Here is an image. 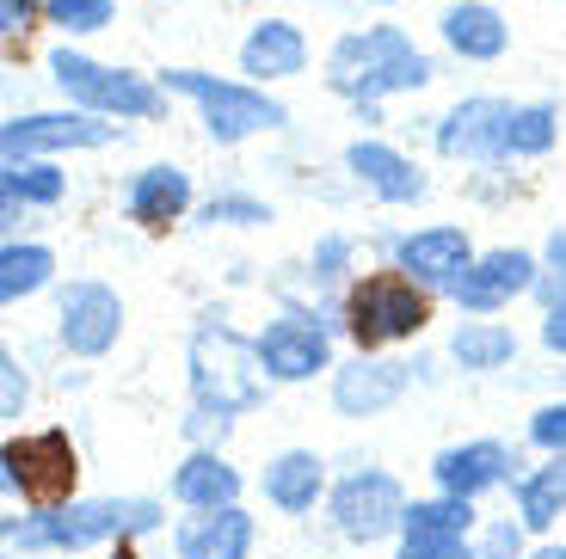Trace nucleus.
<instances>
[{"mask_svg": "<svg viewBox=\"0 0 566 559\" xmlns=\"http://www.w3.org/2000/svg\"><path fill=\"white\" fill-rule=\"evenodd\" d=\"M326 81H333V93L357 98V105H376V98H388V93H412V86H424L431 81V62L412 50L407 31L376 25V31H352V38L333 43Z\"/></svg>", "mask_w": 566, "mask_h": 559, "instance_id": "f257e3e1", "label": "nucleus"}, {"mask_svg": "<svg viewBox=\"0 0 566 559\" xmlns=\"http://www.w3.org/2000/svg\"><path fill=\"white\" fill-rule=\"evenodd\" d=\"M259 345H247L241 333H228V326H198L191 338V388H198L203 412H253L265 400V381H259Z\"/></svg>", "mask_w": 566, "mask_h": 559, "instance_id": "f03ea898", "label": "nucleus"}, {"mask_svg": "<svg viewBox=\"0 0 566 559\" xmlns=\"http://www.w3.org/2000/svg\"><path fill=\"white\" fill-rule=\"evenodd\" d=\"M431 320V295L407 277V271H369L352 295H345V326H352L357 350H382L400 338L424 333Z\"/></svg>", "mask_w": 566, "mask_h": 559, "instance_id": "7ed1b4c3", "label": "nucleus"}, {"mask_svg": "<svg viewBox=\"0 0 566 559\" xmlns=\"http://www.w3.org/2000/svg\"><path fill=\"white\" fill-rule=\"evenodd\" d=\"M167 86H179L185 98L203 105V124H210L216 141H241V136H259V129H283V105L253 86H234V81H216V74H198V68H172Z\"/></svg>", "mask_w": 566, "mask_h": 559, "instance_id": "20e7f679", "label": "nucleus"}, {"mask_svg": "<svg viewBox=\"0 0 566 559\" xmlns=\"http://www.w3.org/2000/svg\"><path fill=\"white\" fill-rule=\"evenodd\" d=\"M160 523V510L148 498H99V504H74V510H56L43 523H25L13 529V541L25 547H86V541H124L129 529H148Z\"/></svg>", "mask_w": 566, "mask_h": 559, "instance_id": "39448f33", "label": "nucleus"}, {"mask_svg": "<svg viewBox=\"0 0 566 559\" xmlns=\"http://www.w3.org/2000/svg\"><path fill=\"white\" fill-rule=\"evenodd\" d=\"M74 474H81V462H74L69 431H31L7 443V486L38 510H62L74 492Z\"/></svg>", "mask_w": 566, "mask_h": 559, "instance_id": "423d86ee", "label": "nucleus"}, {"mask_svg": "<svg viewBox=\"0 0 566 559\" xmlns=\"http://www.w3.org/2000/svg\"><path fill=\"white\" fill-rule=\"evenodd\" d=\"M50 68H56V86H62V93L81 98V105H93V112L160 117V93L142 81V74H129V68H105V62L74 56V50H56V56H50Z\"/></svg>", "mask_w": 566, "mask_h": 559, "instance_id": "0eeeda50", "label": "nucleus"}, {"mask_svg": "<svg viewBox=\"0 0 566 559\" xmlns=\"http://www.w3.org/2000/svg\"><path fill=\"white\" fill-rule=\"evenodd\" d=\"M333 517H339L345 541H382L388 529H400L407 498H400V486L388 474L364 467V474H352L339 492H333Z\"/></svg>", "mask_w": 566, "mask_h": 559, "instance_id": "6e6552de", "label": "nucleus"}, {"mask_svg": "<svg viewBox=\"0 0 566 559\" xmlns=\"http://www.w3.org/2000/svg\"><path fill=\"white\" fill-rule=\"evenodd\" d=\"M407 541H400V559H474L468 553V529H474V510L468 498H438V504H412L400 517Z\"/></svg>", "mask_w": 566, "mask_h": 559, "instance_id": "1a4fd4ad", "label": "nucleus"}, {"mask_svg": "<svg viewBox=\"0 0 566 559\" xmlns=\"http://www.w3.org/2000/svg\"><path fill=\"white\" fill-rule=\"evenodd\" d=\"M117 326H124V302L105 283H69L62 295V345L74 357H105L117 345Z\"/></svg>", "mask_w": 566, "mask_h": 559, "instance_id": "9d476101", "label": "nucleus"}, {"mask_svg": "<svg viewBox=\"0 0 566 559\" xmlns=\"http://www.w3.org/2000/svg\"><path fill=\"white\" fill-rule=\"evenodd\" d=\"M438 148L450 160H505L511 155V105L499 98H468L443 117Z\"/></svg>", "mask_w": 566, "mask_h": 559, "instance_id": "9b49d317", "label": "nucleus"}, {"mask_svg": "<svg viewBox=\"0 0 566 559\" xmlns=\"http://www.w3.org/2000/svg\"><path fill=\"white\" fill-rule=\"evenodd\" d=\"M450 289H455V302H462V308L493 314V308H505L511 295L536 289V259H530V252H511V246L505 252H486L481 265H468Z\"/></svg>", "mask_w": 566, "mask_h": 559, "instance_id": "f8f14e48", "label": "nucleus"}, {"mask_svg": "<svg viewBox=\"0 0 566 559\" xmlns=\"http://www.w3.org/2000/svg\"><path fill=\"white\" fill-rule=\"evenodd\" d=\"M105 141H112V129L93 124V117H13V124L0 129L7 160L43 155V148H105Z\"/></svg>", "mask_w": 566, "mask_h": 559, "instance_id": "ddd939ff", "label": "nucleus"}, {"mask_svg": "<svg viewBox=\"0 0 566 559\" xmlns=\"http://www.w3.org/2000/svg\"><path fill=\"white\" fill-rule=\"evenodd\" d=\"M259 357H265V376L308 381L314 369H326V333L308 320H271L259 338Z\"/></svg>", "mask_w": 566, "mask_h": 559, "instance_id": "4468645a", "label": "nucleus"}, {"mask_svg": "<svg viewBox=\"0 0 566 559\" xmlns=\"http://www.w3.org/2000/svg\"><path fill=\"white\" fill-rule=\"evenodd\" d=\"M247 553H253V517L241 504L203 510L179 529V559H247Z\"/></svg>", "mask_w": 566, "mask_h": 559, "instance_id": "2eb2a0df", "label": "nucleus"}, {"mask_svg": "<svg viewBox=\"0 0 566 559\" xmlns=\"http://www.w3.org/2000/svg\"><path fill=\"white\" fill-rule=\"evenodd\" d=\"M400 393H407V369L400 363H352L333 381V405H339L345 419H369V412L395 405Z\"/></svg>", "mask_w": 566, "mask_h": 559, "instance_id": "dca6fc26", "label": "nucleus"}, {"mask_svg": "<svg viewBox=\"0 0 566 559\" xmlns=\"http://www.w3.org/2000/svg\"><path fill=\"white\" fill-rule=\"evenodd\" d=\"M345 167H352L369 191L382 197V203H419V197H424L419 167H407V160H400L395 148H382V141H352Z\"/></svg>", "mask_w": 566, "mask_h": 559, "instance_id": "f3484780", "label": "nucleus"}, {"mask_svg": "<svg viewBox=\"0 0 566 559\" xmlns=\"http://www.w3.org/2000/svg\"><path fill=\"white\" fill-rule=\"evenodd\" d=\"M505 474H511V455L499 443H462L438 455V486L455 492V498H474V492L499 486Z\"/></svg>", "mask_w": 566, "mask_h": 559, "instance_id": "a211bd4d", "label": "nucleus"}, {"mask_svg": "<svg viewBox=\"0 0 566 559\" xmlns=\"http://www.w3.org/2000/svg\"><path fill=\"white\" fill-rule=\"evenodd\" d=\"M400 265L424 283H455L468 271V234L462 228H424V234L400 240Z\"/></svg>", "mask_w": 566, "mask_h": 559, "instance_id": "6ab92c4d", "label": "nucleus"}, {"mask_svg": "<svg viewBox=\"0 0 566 559\" xmlns=\"http://www.w3.org/2000/svg\"><path fill=\"white\" fill-rule=\"evenodd\" d=\"M185 203H191V179H185L179 167H148L136 184H129V222H142V228L179 222Z\"/></svg>", "mask_w": 566, "mask_h": 559, "instance_id": "aec40b11", "label": "nucleus"}, {"mask_svg": "<svg viewBox=\"0 0 566 559\" xmlns=\"http://www.w3.org/2000/svg\"><path fill=\"white\" fill-rule=\"evenodd\" d=\"M302 62H308V43H302L296 25H283V19H265V25L247 38L241 50V68L259 74V81H283V74H302Z\"/></svg>", "mask_w": 566, "mask_h": 559, "instance_id": "412c9836", "label": "nucleus"}, {"mask_svg": "<svg viewBox=\"0 0 566 559\" xmlns=\"http://www.w3.org/2000/svg\"><path fill=\"white\" fill-rule=\"evenodd\" d=\"M443 38H450L455 56L493 62L499 50H505V19H499L493 7H481V0H462V7H450V13H443Z\"/></svg>", "mask_w": 566, "mask_h": 559, "instance_id": "4be33fe9", "label": "nucleus"}, {"mask_svg": "<svg viewBox=\"0 0 566 559\" xmlns=\"http://www.w3.org/2000/svg\"><path fill=\"white\" fill-rule=\"evenodd\" d=\"M172 492H179V504H191V510H222V504L241 498V474H234L222 455H191V462L179 467V479H172Z\"/></svg>", "mask_w": 566, "mask_h": 559, "instance_id": "5701e85b", "label": "nucleus"}, {"mask_svg": "<svg viewBox=\"0 0 566 559\" xmlns=\"http://www.w3.org/2000/svg\"><path fill=\"white\" fill-rule=\"evenodd\" d=\"M265 498L277 510H314V498H321V455H308V449L277 455L265 467Z\"/></svg>", "mask_w": 566, "mask_h": 559, "instance_id": "b1692460", "label": "nucleus"}, {"mask_svg": "<svg viewBox=\"0 0 566 559\" xmlns=\"http://www.w3.org/2000/svg\"><path fill=\"white\" fill-rule=\"evenodd\" d=\"M517 510H524V529H548L554 517L566 510V449L554 455L542 474L524 479V492H517Z\"/></svg>", "mask_w": 566, "mask_h": 559, "instance_id": "393cba45", "label": "nucleus"}, {"mask_svg": "<svg viewBox=\"0 0 566 559\" xmlns=\"http://www.w3.org/2000/svg\"><path fill=\"white\" fill-rule=\"evenodd\" d=\"M450 357L462 369H499V363L517 357V338H511L505 326H493V320H474V326H462V333L450 338Z\"/></svg>", "mask_w": 566, "mask_h": 559, "instance_id": "a878e982", "label": "nucleus"}, {"mask_svg": "<svg viewBox=\"0 0 566 559\" xmlns=\"http://www.w3.org/2000/svg\"><path fill=\"white\" fill-rule=\"evenodd\" d=\"M50 271H56L50 246H7L0 252V295L7 302H25V295H38L50 283Z\"/></svg>", "mask_w": 566, "mask_h": 559, "instance_id": "bb28decb", "label": "nucleus"}, {"mask_svg": "<svg viewBox=\"0 0 566 559\" xmlns=\"http://www.w3.org/2000/svg\"><path fill=\"white\" fill-rule=\"evenodd\" d=\"M548 148H554V112L548 105L511 112V155H548Z\"/></svg>", "mask_w": 566, "mask_h": 559, "instance_id": "cd10ccee", "label": "nucleus"}, {"mask_svg": "<svg viewBox=\"0 0 566 559\" xmlns=\"http://www.w3.org/2000/svg\"><path fill=\"white\" fill-rule=\"evenodd\" d=\"M56 203L62 197V172L50 167H19V160H7V203Z\"/></svg>", "mask_w": 566, "mask_h": 559, "instance_id": "c85d7f7f", "label": "nucleus"}, {"mask_svg": "<svg viewBox=\"0 0 566 559\" xmlns=\"http://www.w3.org/2000/svg\"><path fill=\"white\" fill-rule=\"evenodd\" d=\"M43 13L62 31H105L112 25V0H43Z\"/></svg>", "mask_w": 566, "mask_h": 559, "instance_id": "c756f323", "label": "nucleus"}, {"mask_svg": "<svg viewBox=\"0 0 566 559\" xmlns=\"http://www.w3.org/2000/svg\"><path fill=\"white\" fill-rule=\"evenodd\" d=\"M203 222H228V228H259L271 222L265 203H253V197H216L210 210H203Z\"/></svg>", "mask_w": 566, "mask_h": 559, "instance_id": "7c9ffc66", "label": "nucleus"}, {"mask_svg": "<svg viewBox=\"0 0 566 559\" xmlns=\"http://www.w3.org/2000/svg\"><path fill=\"white\" fill-rule=\"evenodd\" d=\"M530 436H536L542 449H554V455H560V449H566V405H542L536 424H530Z\"/></svg>", "mask_w": 566, "mask_h": 559, "instance_id": "2f4dec72", "label": "nucleus"}, {"mask_svg": "<svg viewBox=\"0 0 566 559\" xmlns=\"http://www.w3.org/2000/svg\"><path fill=\"white\" fill-rule=\"evenodd\" d=\"M0 376H7V393H0V412H7V419H19V405H25V376H19V363H13V357L0 363Z\"/></svg>", "mask_w": 566, "mask_h": 559, "instance_id": "473e14b6", "label": "nucleus"}, {"mask_svg": "<svg viewBox=\"0 0 566 559\" xmlns=\"http://www.w3.org/2000/svg\"><path fill=\"white\" fill-rule=\"evenodd\" d=\"M542 345H548V350H560V357H566V295L548 308V320H542Z\"/></svg>", "mask_w": 566, "mask_h": 559, "instance_id": "72a5a7b5", "label": "nucleus"}, {"mask_svg": "<svg viewBox=\"0 0 566 559\" xmlns=\"http://www.w3.org/2000/svg\"><path fill=\"white\" fill-rule=\"evenodd\" d=\"M31 13H38V0H7V13H0V25L13 31V38H25V31H31Z\"/></svg>", "mask_w": 566, "mask_h": 559, "instance_id": "f704fd0d", "label": "nucleus"}, {"mask_svg": "<svg viewBox=\"0 0 566 559\" xmlns=\"http://www.w3.org/2000/svg\"><path fill=\"white\" fill-rule=\"evenodd\" d=\"M486 559H517V529H493V541H486Z\"/></svg>", "mask_w": 566, "mask_h": 559, "instance_id": "c9c22d12", "label": "nucleus"}, {"mask_svg": "<svg viewBox=\"0 0 566 559\" xmlns=\"http://www.w3.org/2000/svg\"><path fill=\"white\" fill-rule=\"evenodd\" d=\"M548 259H554V271H566V234L548 240Z\"/></svg>", "mask_w": 566, "mask_h": 559, "instance_id": "e433bc0d", "label": "nucleus"}, {"mask_svg": "<svg viewBox=\"0 0 566 559\" xmlns=\"http://www.w3.org/2000/svg\"><path fill=\"white\" fill-rule=\"evenodd\" d=\"M536 559H566V547H542V553Z\"/></svg>", "mask_w": 566, "mask_h": 559, "instance_id": "4c0bfd02", "label": "nucleus"}, {"mask_svg": "<svg viewBox=\"0 0 566 559\" xmlns=\"http://www.w3.org/2000/svg\"><path fill=\"white\" fill-rule=\"evenodd\" d=\"M112 559H136V553H129V541H117V553Z\"/></svg>", "mask_w": 566, "mask_h": 559, "instance_id": "58836bf2", "label": "nucleus"}, {"mask_svg": "<svg viewBox=\"0 0 566 559\" xmlns=\"http://www.w3.org/2000/svg\"><path fill=\"white\" fill-rule=\"evenodd\" d=\"M560 289H566V283H560Z\"/></svg>", "mask_w": 566, "mask_h": 559, "instance_id": "ea45409f", "label": "nucleus"}]
</instances>
